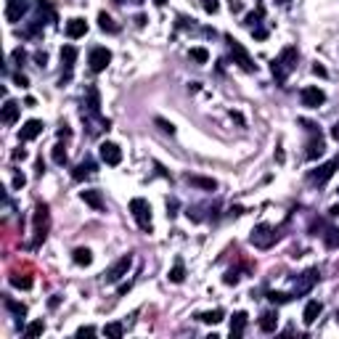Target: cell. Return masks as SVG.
I'll list each match as a JSON object with an SVG mask.
<instances>
[{"mask_svg": "<svg viewBox=\"0 0 339 339\" xmlns=\"http://www.w3.org/2000/svg\"><path fill=\"white\" fill-rule=\"evenodd\" d=\"M14 159H16V162H19V159H27V151H24V148H16V151H14Z\"/></svg>", "mask_w": 339, "mask_h": 339, "instance_id": "49", "label": "cell"}, {"mask_svg": "<svg viewBox=\"0 0 339 339\" xmlns=\"http://www.w3.org/2000/svg\"><path fill=\"white\" fill-rule=\"evenodd\" d=\"M291 297L294 294H286V291H268V299L273 305H286V302H291Z\"/></svg>", "mask_w": 339, "mask_h": 339, "instance_id": "31", "label": "cell"}, {"mask_svg": "<svg viewBox=\"0 0 339 339\" xmlns=\"http://www.w3.org/2000/svg\"><path fill=\"white\" fill-rule=\"evenodd\" d=\"M247 321H249V315L239 310V313H233V318H231V336L233 339H241L244 329H247Z\"/></svg>", "mask_w": 339, "mask_h": 339, "instance_id": "16", "label": "cell"}, {"mask_svg": "<svg viewBox=\"0 0 339 339\" xmlns=\"http://www.w3.org/2000/svg\"><path fill=\"white\" fill-rule=\"evenodd\" d=\"M98 154H101V159L106 162V165H111V167H117L122 162V148L117 146V143H111V141H103L101 146H98Z\"/></svg>", "mask_w": 339, "mask_h": 339, "instance_id": "10", "label": "cell"}, {"mask_svg": "<svg viewBox=\"0 0 339 339\" xmlns=\"http://www.w3.org/2000/svg\"><path fill=\"white\" fill-rule=\"evenodd\" d=\"M69 135H72V133H69L66 127H61V130H58V138H69Z\"/></svg>", "mask_w": 339, "mask_h": 339, "instance_id": "53", "label": "cell"}, {"mask_svg": "<svg viewBox=\"0 0 339 339\" xmlns=\"http://www.w3.org/2000/svg\"><path fill=\"white\" fill-rule=\"evenodd\" d=\"M329 215H331V217H339V204H334V207L329 209Z\"/></svg>", "mask_w": 339, "mask_h": 339, "instance_id": "52", "label": "cell"}, {"mask_svg": "<svg viewBox=\"0 0 339 339\" xmlns=\"http://www.w3.org/2000/svg\"><path fill=\"white\" fill-rule=\"evenodd\" d=\"M8 281L16 289H32V276H24V273H11Z\"/></svg>", "mask_w": 339, "mask_h": 339, "instance_id": "26", "label": "cell"}, {"mask_svg": "<svg viewBox=\"0 0 339 339\" xmlns=\"http://www.w3.org/2000/svg\"><path fill=\"white\" fill-rule=\"evenodd\" d=\"M88 64H90V72H103L109 64H111V51L109 48H93L88 56Z\"/></svg>", "mask_w": 339, "mask_h": 339, "instance_id": "8", "label": "cell"}, {"mask_svg": "<svg viewBox=\"0 0 339 339\" xmlns=\"http://www.w3.org/2000/svg\"><path fill=\"white\" fill-rule=\"evenodd\" d=\"M189 58H191V61H196V64H207L209 61V53H207V48H191L189 51Z\"/></svg>", "mask_w": 339, "mask_h": 339, "instance_id": "33", "label": "cell"}, {"mask_svg": "<svg viewBox=\"0 0 339 339\" xmlns=\"http://www.w3.org/2000/svg\"><path fill=\"white\" fill-rule=\"evenodd\" d=\"M262 14H265V11H262V6L260 8H257V11H252V14H247V19H244V24H247V27H257V24H260V19H262Z\"/></svg>", "mask_w": 339, "mask_h": 339, "instance_id": "36", "label": "cell"}, {"mask_svg": "<svg viewBox=\"0 0 339 339\" xmlns=\"http://www.w3.org/2000/svg\"><path fill=\"white\" fill-rule=\"evenodd\" d=\"M130 268H133V254H122L120 260H117L106 273H103V281H106V284H117L120 278L127 276V271H130Z\"/></svg>", "mask_w": 339, "mask_h": 339, "instance_id": "6", "label": "cell"}, {"mask_svg": "<svg viewBox=\"0 0 339 339\" xmlns=\"http://www.w3.org/2000/svg\"><path fill=\"white\" fill-rule=\"evenodd\" d=\"M231 215H236V217L244 215V207H231Z\"/></svg>", "mask_w": 339, "mask_h": 339, "instance_id": "51", "label": "cell"}, {"mask_svg": "<svg viewBox=\"0 0 339 339\" xmlns=\"http://www.w3.org/2000/svg\"><path fill=\"white\" fill-rule=\"evenodd\" d=\"M43 331H45V321H43V318H40V321H32L27 329H24V334H27L29 339H32V336H40Z\"/></svg>", "mask_w": 339, "mask_h": 339, "instance_id": "34", "label": "cell"}, {"mask_svg": "<svg viewBox=\"0 0 339 339\" xmlns=\"http://www.w3.org/2000/svg\"><path fill=\"white\" fill-rule=\"evenodd\" d=\"M74 61H77V48H74V45H64V48H61V64L66 69V74H72Z\"/></svg>", "mask_w": 339, "mask_h": 339, "instance_id": "22", "label": "cell"}, {"mask_svg": "<svg viewBox=\"0 0 339 339\" xmlns=\"http://www.w3.org/2000/svg\"><path fill=\"white\" fill-rule=\"evenodd\" d=\"M103 334L111 336V339H120L125 334V326L122 323H106V326H103Z\"/></svg>", "mask_w": 339, "mask_h": 339, "instance_id": "35", "label": "cell"}, {"mask_svg": "<svg viewBox=\"0 0 339 339\" xmlns=\"http://www.w3.org/2000/svg\"><path fill=\"white\" fill-rule=\"evenodd\" d=\"M326 151V143H323V138H321V133L318 130H313V138L308 141V151H305V157L308 159H318L321 154Z\"/></svg>", "mask_w": 339, "mask_h": 339, "instance_id": "14", "label": "cell"}, {"mask_svg": "<svg viewBox=\"0 0 339 339\" xmlns=\"http://www.w3.org/2000/svg\"><path fill=\"white\" fill-rule=\"evenodd\" d=\"M278 329V315H276V310H268V313H262L260 315V331H265V334H273Z\"/></svg>", "mask_w": 339, "mask_h": 339, "instance_id": "21", "label": "cell"}, {"mask_svg": "<svg viewBox=\"0 0 339 339\" xmlns=\"http://www.w3.org/2000/svg\"><path fill=\"white\" fill-rule=\"evenodd\" d=\"M24 11H27V3H24V0H6V19L11 21V24H16Z\"/></svg>", "mask_w": 339, "mask_h": 339, "instance_id": "13", "label": "cell"}, {"mask_svg": "<svg viewBox=\"0 0 339 339\" xmlns=\"http://www.w3.org/2000/svg\"><path fill=\"white\" fill-rule=\"evenodd\" d=\"M130 286H133V281H127V284H122L120 289H117V294H120V297H122V294H127V291H130Z\"/></svg>", "mask_w": 339, "mask_h": 339, "instance_id": "47", "label": "cell"}, {"mask_svg": "<svg viewBox=\"0 0 339 339\" xmlns=\"http://www.w3.org/2000/svg\"><path fill=\"white\" fill-rule=\"evenodd\" d=\"M202 8L207 11V14H217L220 3H217V0H202Z\"/></svg>", "mask_w": 339, "mask_h": 339, "instance_id": "39", "label": "cell"}, {"mask_svg": "<svg viewBox=\"0 0 339 339\" xmlns=\"http://www.w3.org/2000/svg\"><path fill=\"white\" fill-rule=\"evenodd\" d=\"M252 32H254L257 40H265V37H268V29H262V27H257V29H252Z\"/></svg>", "mask_w": 339, "mask_h": 339, "instance_id": "46", "label": "cell"}, {"mask_svg": "<svg viewBox=\"0 0 339 339\" xmlns=\"http://www.w3.org/2000/svg\"><path fill=\"white\" fill-rule=\"evenodd\" d=\"M72 260H74V265H83V268H88V265L93 262V252H90L88 247H77V249L72 252Z\"/></svg>", "mask_w": 339, "mask_h": 339, "instance_id": "24", "label": "cell"}, {"mask_svg": "<svg viewBox=\"0 0 339 339\" xmlns=\"http://www.w3.org/2000/svg\"><path fill=\"white\" fill-rule=\"evenodd\" d=\"M297 58H299V53H297L294 45H286V48L281 51V56L273 58L271 69H273V77L278 80V83H284V80L289 77V72L297 66Z\"/></svg>", "mask_w": 339, "mask_h": 339, "instance_id": "1", "label": "cell"}, {"mask_svg": "<svg viewBox=\"0 0 339 339\" xmlns=\"http://www.w3.org/2000/svg\"><path fill=\"white\" fill-rule=\"evenodd\" d=\"M154 3H157V6H165V3H167V0H154Z\"/></svg>", "mask_w": 339, "mask_h": 339, "instance_id": "54", "label": "cell"}, {"mask_svg": "<svg viewBox=\"0 0 339 339\" xmlns=\"http://www.w3.org/2000/svg\"><path fill=\"white\" fill-rule=\"evenodd\" d=\"M170 281H172V284H183V281H185V265H183V260H178V262L172 265Z\"/></svg>", "mask_w": 339, "mask_h": 339, "instance_id": "28", "label": "cell"}, {"mask_svg": "<svg viewBox=\"0 0 339 339\" xmlns=\"http://www.w3.org/2000/svg\"><path fill=\"white\" fill-rule=\"evenodd\" d=\"M185 183L194 185V189H202V191H217V180L204 178V175H185Z\"/></svg>", "mask_w": 339, "mask_h": 339, "instance_id": "15", "label": "cell"}, {"mask_svg": "<svg viewBox=\"0 0 339 339\" xmlns=\"http://www.w3.org/2000/svg\"><path fill=\"white\" fill-rule=\"evenodd\" d=\"M93 170H96V165H93L90 159H85V162H80V165L72 170V178H74V180H85Z\"/></svg>", "mask_w": 339, "mask_h": 339, "instance_id": "25", "label": "cell"}, {"mask_svg": "<svg viewBox=\"0 0 339 339\" xmlns=\"http://www.w3.org/2000/svg\"><path fill=\"white\" fill-rule=\"evenodd\" d=\"M276 3H281V6H286V3H291V0H276Z\"/></svg>", "mask_w": 339, "mask_h": 339, "instance_id": "55", "label": "cell"}, {"mask_svg": "<svg viewBox=\"0 0 339 339\" xmlns=\"http://www.w3.org/2000/svg\"><path fill=\"white\" fill-rule=\"evenodd\" d=\"M34 247H40L48 236V228H51V209L45 202H37L34 204Z\"/></svg>", "mask_w": 339, "mask_h": 339, "instance_id": "2", "label": "cell"}, {"mask_svg": "<svg viewBox=\"0 0 339 339\" xmlns=\"http://www.w3.org/2000/svg\"><path fill=\"white\" fill-rule=\"evenodd\" d=\"M331 138H334V141H339V122L331 127Z\"/></svg>", "mask_w": 339, "mask_h": 339, "instance_id": "50", "label": "cell"}, {"mask_svg": "<svg viewBox=\"0 0 339 339\" xmlns=\"http://www.w3.org/2000/svg\"><path fill=\"white\" fill-rule=\"evenodd\" d=\"M11 58H14V61H16L19 66H21V64H24V58H27V53H24V51H21V48H16L14 53H11Z\"/></svg>", "mask_w": 339, "mask_h": 339, "instance_id": "43", "label": "cell"}, {"mask_svg": "<svg viewBox=\"0 0 339 339\" xmlns=\"http://www.w3.org/2000/svg\"><path fill=\"white\" fill-rule=\"evenodd\" d=\"M14 83H16L19 88H29V80H27V74H21V72H16V74H14Z\"/></svg>", "mask_w": 339, "mask_h": 339, "instance_id": "42", "label": "cell"}, {"mask_svg": "<svg viewBox=\"0 0 339 339\" xmlns=\"http://www.w3.org/2000/svg\"><path fill=\"white\" fill-rule=\"evenodd\" d=\"M130 212H133V217H135L138 228L146 231V233H151V204L146 202V199L135 196L133 202H130Z\"/></svg>", "mask_w": 339, "mask_h": 339, "instance_id": "4", "label": "cell"}, {"mask_svg": "<svg viewBox=\"0 0 339 339\" xmlns=\"http://www.w3.org/2000/svg\"><path fill=\"white\" fill-rule=\"evenodd\" d=\"M19 109H21L19 103L8 98V101L3 103V111H0V120H3L6 125H14V122L19 120Z\"/></svg>", "mask_w": 339, "mask_h": 339, "instance_id": "20", "label": "cell"}, {"mask_svg": "<svg viewBox=\"0 0 339 339\" xmlns=\"http://www.w3.org/2000/svg\"><path fill=\"white\" fill-rule=\"evenodd\" d=\"M85 96H88V111H90V114H98V111H101V93H98V88L90 85V88L85 90Z\"/></svg>", "mask_w": 339, "mask_h": 339, "instance_id": "23", "label": "cell"}, {"mask_svg": "<svg viewBox=\"0 0 339 339\" xmlns=\"http://www.w3.org/2000/svg\"><path fill=\"white\" fill-rule=\"evenodd\" d=\"M299 98H302V106H308V109H318V106H323V103H326V93H323L321 88L310 85V88H302Z\"/></svg>", "mask_w": 339, "mask_h": 339, "instance_id": "9", "label": "cell"}, {"mask_svg": "<svg viewBox=\"0 0 339 339\" xmlns=\"http://www.w3.org/2000/svg\"><path fill=\"white\" fill-rule=\"evenodd\" d=\"M66 34H69L72 40L85 37V34H88V21H85V19H69V21H66Z\"/></svg>", "mask_w": 339, "mask_h": 339, "instance_id": "18", "label": "cell"}, {"mask_svg": "<svg viewBox=\"0 0 339 339\" xmlns=\"http://www.w3.org/2000/svg\"><path fill=\"white\" fill-rule=\"evenodd\" d=\"M43 122L40 120H29V122H24V127L19 130V141H34L40 133H43Z\"/></svg>", "mask_w": 339, "mask_h": 339, "instance_id": "12", "label": "cell"}, {"mask_svg": "<svg viewBox=\"0 0 339 339\" xmlns=\"http://www.w3.org/2000/svg\"><path fill=\"white\" fill-rule=\"evenodd\" d=\"M318 278H321V273H318V268H308L302 276H297V281H294V297H302V294H308V291L318 284Z\"/></svg>", "mask_w": 339, "mask_h": 339, "instance_id": "7", "label": "cell"}, {"mask_svg": "<svg viewBox=\"0 0 339 339\" xmlns=\"http://www.w3.org/2000/svg\"><path fill=\"white\" fill-rule=\"evenodd\" d=\"M321 313H323V305H321L318 299L308 302V305H305V313H302V321H305V326H313L315 321H318Z\"/></svg>", "mask_w": 339, "mask_h": 339, "instance_id": "19", "label": "cell"}, {"mask_svg": "<svg viewBox=\"0 0 339 339\" xmlns=\"http://www.w3.org/2000/svg\"><path fill=\"white\" fill-rule=\"evenodd\" d=\"M228 48H231V56H233V64H239L244 72H257V64L252 61V56H249V51L244 48V45L239 43V40H233L231 34H228Z\"/></svg>", "mask_w": 339, "mask_h": 339, "instance_id": "3", "label": "cell"}, {"mask_svg": "<svg viewBox=\"0 0 339 339\" xmlns=\"http://www.w3.org/2000/svg\"><path fill=\"white\" fill-rule=\"evenodd\" d=\"M276 239H278L276 228H273V225H268V223H260V225L252 231V236H249V241L254 244L257 249H271L273 244H276Z\"/></svg>", "mask_w": 339, "mask_h": 339, "instance_id": "5", "label": "cell"}, {"mask_svg": "<svg viewBox=\"0 0 339 339\" xmlns=\"http://www.w3.org/2000/svg\"><path fill=\"white\" fill-rule=\"evenodd\" d=\"M199 321L202 323H220L223 321V310H207V313L199 315Z\"/></svg>", "mask_w": 339, "mask_h": 339, "instance_id": "32", "label": "cell"}, {"mask_svg": "<svg viewBox=\"0 0 339 339\" xmlns=\"http://www.w3.org/2000/svg\"><path fill=\"white\" fill-rule=\"evenodd\" d=\"M154 122H157V125H159V127H162V130H165V133H170V135L175 133V125H172V122H167V120H162V117H157V120H154Z\"/></svg>", "mask_w": 339, "mask_h": 339, "instance_id": "40", "label": "cell"}, {"mask_svg": "<svg viewBox=\"0 0 339 339\" xmlns=\"http://www.w3.org/2000/svg\"><path fill=\"white\" fill-rule=\"evenodd\" d=\"M6 308L16 315V318H24L27 315V305H21V302H16V299H11V297H6Z\"/></svg>", "mask_w": 339, "mask_h": 339, "instance_id": "29", "label": "cell"}, {"mask_svg": "<svg viewBox=\"0 0 339 339\" xmlns=\"http://www.w3.org/2000/svg\"><path fill=\"white\" fill-rule=\"evenodd\" d=\"M77 336H80V339H85V336H96V329H93V326H80V329H77Z\"/></svg>", "mask_w": 339, "mask_h": 339, "instance_id": "41", "label": "cell"}, {"mask_svg": "<svg viewBox=\"0 0 339 339\" xmlns=\"http://www.w3.org/2000/svg\"><path fill=\"white\" fill-rule=\"evenodd\" d=\"M98 27H101L103 32H111V34H114V32H120V27L114 24V19L106 14V11H101V14H98Z\"/></svg>", "mask_w": 339, "mask_h": 339, "instance_id": "27", "label": "cell"}, {"mask_svg": "<svg viewBox=\"0 0 339 339\" xmlns=\"http://www.w3.org/2000/svg\"><path fill=\"white\" fill-rule=\"evenodd\" d=\"M336 321H339V310H336Z\"/></svg>", "mask_w": 339, "mask_h": 339, "instance_id": "56", "label": "cell"}, {"mask_svg": "<svg viewBox=\"0 0 339 339\" xmlns=\"http://www.w3.org/2000/svg\"><path fill=\"white\" fill-rule=\"evenodd\" d=\"M313 74H318V77H326V69H323L321 64H315V66H313Z\"/></svg>", "mask_w": 339, "mask_h": 339, "instance_id": "48", "label": "cell"}, {"mask_svg": "<svg viewBox=\"0 0 339 339\" xmlns=\"http://www.w3.org/2000/svg\"><path fill=\"white\" fill-rule=\"evenodd\" d=\"M24 183H27V178H24L21 172H16V175H14V189H21Z\"/></svg>", "mask_w": 339, "mask_h": 339, "instance_id": "45", "label": "cell"}, {"mask_svg": "<svg viewBox=\"0 0 339 339\" xmlns=\"http://www.w3.org/2000/svg\"><path fill=\"white\" fill-rule=\"evenodd\" d=\"M80 199L88 204V207H93L96 212H101L103 209V196H101V191H96V189H85V191H80Z\"/></svg>", "mask_w": 339, "mask_h": 339, "instance_id": "17", "label": "cell"}, {"mask_svg": "<svg viewBox=\"0 0 339 339\" xmlns=\"http://www.w3.org/2000/svg\"><path fill=\"white\" fill-rule=\"evenodd\" d=\"M323 241L329 249H339V228H329L323 233Z\"/></svg>", "mask_w": 339, "mask_h": 339, "instance_id": "30", "label": "cell"}, {"mask_svg": "<svg viewBox=\"0 0 339 339\" xmlns=\"http://www.w3.org/2000/svg\"><path fill=\"white\" fill-rule=\"evenodd\" d=\"M336 167H339V157H336V159H331V162H326V165H321L318 170H315V172L310 175V180H313V183H318V185H323V183H326V180H329L331 175L336 172Z\"/></svg>", "mask_w": 339, "mask_h": 339, "instance_id": "11", "label": "cell"}, {"mask_svg": "<svg viewBox=\"0 0 339 339\" xmlns=\"http://www.w3.org/2000/svg\"><path fill=\"white\" fill-rule=\"evenodd\" d=\"M53 162H56V165H64V162H66V148H64V143H56V146H53Z\"/></svg>", "mask_w": 339, "mask_h": 339, "instance_id": "37", "label": "cell"}, {"mask_svg": "<svg viewBox=\"0 0 339 339\" xmlns=\"http://www.w3.org/2000/svg\"><path fill=\"white\" fill-rule=\"evenodd\" d=\"M223 284H228V286H236V284H239V271H228V273L223 276Z\"/></svg>", "mask_w": 339, "mask_h": 339, "instance_id": "38", "label": "cell"}, {"mask_svg": "<svg viewBox=\"0 0 339 339\" xmlns=\"http://www.w3.org/2000/svg\"><path fill=\"white\" fill-rule=\"evenodd\" d=\"M34 61H37V66H45V64H48V56H45L43 51H37V53H34Z\"/></svg>", "mask_w": 339, "mask_h": 339, "instance_id": "44", "label": "cell"}]
</instances>
